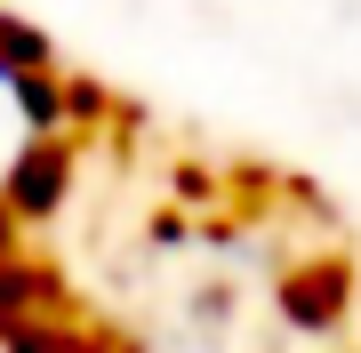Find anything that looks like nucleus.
I'll return each instance as SVG.
<instances>
[{
  "label": "nucleus",
  "mask_w": 361,
  "mask_h": 353,
  "mask_svg": "<svg viewBox=\"0 0 361 353\" xmlns=\"http://www.w3.org/2000/svg\"><path fill=\"white\" fill-rule=\"evenodd\" d=\"M0 337H8V353H89L73 329H56V321H40V314H32V321H8Z\"/></svg>",
  "instance_id": "nucleus-1"
}]
</instances>
